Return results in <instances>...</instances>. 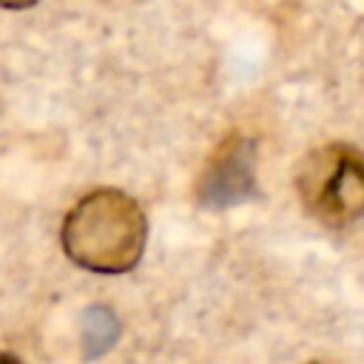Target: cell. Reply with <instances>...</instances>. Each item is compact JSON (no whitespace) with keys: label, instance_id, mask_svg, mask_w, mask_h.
<instances>
[{"label":"cell","instance_id":"cell-1","mask_svg":"<svg viewBox=\"0 0 364 364\" xmlns=\"http://www.w3.org/2000/svg\"><path fill=\"white\" fill-rule=\"evenodd\" d=\"M63 247L80 267L122 273L142 256L145 216L131 196L111 188L94 191L65 216Z\"/></svg>","mask_w":364,"mask_h":364},{"label":"cell","instance_id":"cell-2","mask_svg":"<svg viewBox=\"0 0 364 364\" xmlns=\"http://www.w3.org/2000/svg\"><path fill=\"white\" fill-rule=\"evenodd\" d=\"M296 185L304 208L330 228L364 216V154L350 145L336 142L304 156Z\"/></svg>","mask_w":364,"mask_h":364},{"label":"cell","instance_id":"cell-3","mask_svg":"<svg viewBox=\"0 0 364 364\" xmlns=\"http://www.w3.org/2000/svg\"><path fill=\"white\" fill-rule=\"evenodd\" d=\"M253 185V159H250V148L242 139H228L219 154L213 156L210 165V176L205 179L208 196L216 202H233L239 196L247 193V188Z\"/></svg>","mask_w":364,"mask_h":364},{"label":"cell","instance_id":"cell-4","mask_svg":"<svg viewBox=\"0 0 364 364\" xmlns=\"http://www.w3.org/2000/svg\"><path fill=\"white\" fill-rule=\"evenodd\" d=\"M34 0H0V6L3 9H26V6H31Z\"/></svg>","mask_w":364,"mask_h":364}]
</instances>
